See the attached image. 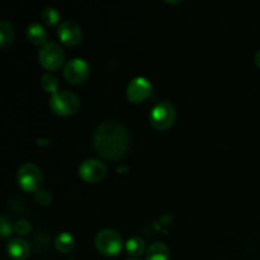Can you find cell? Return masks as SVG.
<instances>
[{
    "mask_svg": "<svg viewBox=\"0 0 260 260\" xmlns=\"http://www.w3.org/2000/svg\"><path fill=\"white\" fill-rule=\"evenodd\" d=\"M50 107L55 113L61 116H69L75 113L80 107V99L70 90H57L51 94Z\"/></svg>",
    "mask_w": 260,
    "mask_h": 260,
    "instance_id": "2",
    "label": "cell"
},
{
    "mask_svg": "<svg viewBox=\"0 0 260 260\" xmlns=\"http://www.w3.org/2000/svg\"><path fill=\"white\" fill-rule=\"evenodd\" d=\"M14 231L19 235H27L30 231V223L27 220H19L15 222Z\"/></svg>",
    "mask_w": 260,
    "mask_h": 260,
    "instance_id": "20",
    "label": "cell"
},
{
    "mask_svg": "<svg viewBox=\"0 0 260 260\" xmlns=\"http://www.w3.org/2000/svg\"><path fill=\"white\" fill-rule=\"evenodd\" d=\"M35 197H36V201H37L40 205H43V206L50 205L51 201H52V196H51V193L48 192L47 189H42V188L36 190Z\"/></svg>",
    "mask_w": 260,
    "mask_h": 260,
    "instance_id": "19",
    "label": "cell"
},
{
    "mask_svg": "<svg viewBox=\"0 0 260 260\" xmlns=\"http://www.w3.org/2000/svg\"><path fill=\"white\" fill-rule=\"evenodd\" d=\"M27 36L33 43H43L45 45L47 32H46L45 27L40 23H30L27 27Z\"/></svg>",
    "mask_w": 260,
    "mask_h": 260,
    "instance_id": "13",
    "label": "cell"
},
{
    "mask_svg": "<svg viewBox=\"0 0 260 260\" xmlns=\"http://www.w3.org/2000/svg\"><path fill=\"white\" fill-rule=\"evenodd\" d=\"M41 86H42L46 91H48V93H56L58 86L57 78H56L52 73L43 74L42 78H41Z\"/></svg>",
    "mask_w": 260,
    "mask_h": 260,
    "instance_id": "17",
    "label": "cell"
},
{
    "mask_svg": "<svg viewBox=\"0 0 260 260\" xmlns=\"http://www.w3.org/2000/svg\"><path fill=\"white\" fill-rule=\"evenodd\" d=\"M12 231H13L12 223H10L4 216H2V217H0V233H2V236H4L5 238V236L10 235Z\"/></svg>",
    "mask_w": 260,
    "mask_h": 260,
    "instance_id": "21",
    "label": "cell"
},
{
    "mask_svg": "<svg viewBox=\"0 0 260 260\" xmlns=\"http://www.w3.org/2000/svg\"><path fill=\"white\" fill-rule=\"evenodd\" d=\"M18 182L24 190L32 192V190L40 189V184L42 183V172L40 168L33 162H24L18 169Z\"/></svg>",
    "mask_w": 260,
    "mask_h": 260,
    "instance_id": "5",
    "label": "cell"
},
{
    "mask_svg": "<svg viewBox=\"0 0 260 260\" xmlns=\"http://www.w3.org/2000/svg\"><path fill=\"white\" fill-rule=\"evenodd\" d=\"M126 250L131 255H141L145 251V241L139 236H134V238L128 239V241L126 243Z\"/></svg>",
    "mask_w": 260,
    "mask_h": 260,
    "instance_id": "16",
    "label": "cell"
},
{
    "mask_svg": "<svg viewBox=\"0 0 260 260\" xmlns=\"http://www.w3.org/2000/svg\"><path fill=\"white\" fill-rule=\"evenodd\" d=\"M8 254L14 260H24L29 254V245L22 238H14L8 243Z\"/></svg>",
    "mask_w": 260,
    "mask_h": 260,
    "instance_id": "11",
    "label": "cell"
},
{
    "mask_svg": "<svg viewBox=\"0 0 260 260\" xmlns=\"http://www.w3.org/2000/svg\"><path fill=\"white\" fill-rule=\"evenodd\" d=\"M58 37L69 46L78 45L83 37V30L74 20H63L58 27Z\"/></svg>",
    "mask_w": 260,
    "mask_h": 260,
    "instance_id": "10",
    "label": "cell"
},
{
    "mask_svg": "<svg viewBox=\"0 0 260 260\" xmlns=\"http://www.w3.org/2000/svg\"><path fill=\"white\" fill-rule=\"evenodd\" d=\"M63 57V50L58 43L56 42H46L42 45L40 52H38V58L43 68L48 69V70H56L62 63Z\"/></svg>",
    "mask_w": 260,
    "mask_h": 260,
    "instance_id": "6",
    "label": "cell"
},
{
    "mask_svg": "<svg viewBox=\"0 0 260 260\" xmlns=\"http://www.w3.org/2000/svg\"><path fill=\"white\" fill-rule=\"evenodd\" d=\"M122 238L113 229H103L95 236V245L106 255H116L122 249Z\"/></svg>",
    "mask_w": 260,
    "mask_h": 260,
    "instance_id": "4",
    "label": "cell"
},
{
    "mask_svg": "<svg viewBox=\"0 0 260 260\" xmlns=\"http://www.w3.org/2000/svg\"><path fill=\"white\" fill-rule=\"evenodd\" d=\"M89 75V65L84 58L75 57L68 61L63 68V76L69 83H83Z\"/></svg>",
    "mask_w": 260,
    "mask_h": 260,
    "instance_id": "7",
    "label": "cell"
},
{
    "mask_svg": "<svg viewBox=\"0 0 260 260\" xmlns=\"http://www.w3.org/2000/svg\"><path fill=\"white\" fill-rule=\"evenodd\" d=\"M74 245H75V239L70 233H60L55 239V246L57 248L58 251L61 253H69L73 250Z\"/></svg>",
    "mask_w": 260,
    "mask_h": 260,
    "instance_id": "14",
    "label": "cell"
},
{
    "mask_svg": "<svg viewBox=\"0 0 260 260\" xmlns=\"http://www.w3.org/2000/svg\"><path fill=\"white\" fill-rule=\"evenodd\" d=\"M254 62H255L256 66H259L260 68V50L255 53V56H254Z\"/></svg>",
    "mask_w": 260,
    "mask_h": 260,
    "instance_id": "22",
    "label": "cell"
},
{
    "mask_svg": "<svg viewBox=\"0 0 260 260\" xmlns=\"http://www.w3.org/2000/svg\"><path fill=\"white\" fill-rule=\"evenodd\" d=\"M13 40H14V28L9 20L3 19L0 22V46L3 48L8 47Z\"/></svg>",
    "mask_w": 260,
    "mask_h": 260,
    "instance_id": "15",
    "label": "cell"
},
{
    "mask_svg": "<svg viewBox=\"0 0 260 260\" xmlns=\"http://www.w3.org/2000/svg\"><path fill=\"white\" fill-rule=\"evenodd\" d=\"M41 17H42L43 22H45L46 24L53 25L58 22V19H60V12H58L56 8L47 7L42 10Z\"/></svg>",
    "mask_w": 260,
    "mask_h": 260,
    "instance_id": "18",
    "label": "cell"
},
{
    "mask_svg": "<svg viewBox=\"0 0 260 260\" xmlns=\"http://www.w3.org/2000/svg\"><path fill=\"white\" fill-rule=\"evenodd\" d=\"M169 249L161 241H155L149 246L146 253L147 260H169Z\"/></svg>",
    "mask_w": 260,
    "mask_h": 260,
    "instance_id": "12",
    "label": "cell"
},
{
    "mask_svg": "<svg viewBox=\"0 0 260 260\" xmlns=\"http://www.w3.org/2000/svg\"><path fill=\"white\" fill-rule=\"evenodd\" d=\"M94 147L99 155L108 160H118L127 152L129 136L127 128L118 121L108 119L94 131Z\"/></svg>",
    "mask_w": 260,
    "mask_h": 260,
    "instance_id": "1",
    "label": "cell"
},
{
    "mask_svg": "<svg viewBox=\"0 0 260 260\" xmlns=\"http://www.w3.org/2000/svg\"><path fill=\"white\" fill-rule=\"evenodd\" d=\"M175 119V107L169 101H160L150 113V121L156 129H167Z\"/></svg>",
    "mask_w": 260,
    "mask_h": 260,
    "instance_id": "3",
    "label": "cell"
},
{
    "mask_svg": "<svg viewBox=\"0 0 260 260\" xmlns=\"http://www.w3.org/2000/svg\"><path fill=\"white\" fill-rule=\"evenodd\" d=\"M107 173V167L96 159H88L83 161L79 167V174L84 180L89 183H96L104 178Z\"/></svg>",
    "mask_w": 260,
    "mask_h": 260,
    "instance_id": "8",
    "label": "cell"
},
{
    "mask_svg": "<svg viewBox=\"0 0 260 260\" xmlns=\"http://www.w3.org/2000/svg\"><path fill=\"white\" fill-rule=\"evenodd\" d=\"M152 85L146 78L144 76H136L129 81L128 86H127V96L134 103H139V102L145 101L147 96L151 94Z\"/></svg>",
    "mask_w": 260,
    "mask_h": 260,
    "instance_id": "9",
    "label": "cell"
}]
</instances>
